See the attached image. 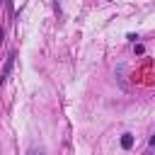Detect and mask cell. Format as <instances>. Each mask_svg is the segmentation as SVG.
I'll return each instance as SVG.
<instances>
[{
    "instance_id": "obj_1",
    "label": "cell",
    "mask_w": 155,
    "mask_h": 155,
    "mask_svg": "<svg viewBox=\"0 0 155 155\" xmlns=\"http://www.w3.org/2000/svg\"><path fill=\"white\" fill-rule=\"evenodd\" d=\"M131 145H133V136H131V133H124V136H121V148L128 150Z\"/></svg>"
},
{
    "instance_id": "obj_4",
    "label": "cell",
    "mask_w": 155,
    "mask_h": 155,
    "mask_svg": "<svg viewBox=\"0 0 155 155\" xmlns=\"http://www.w3.org/2000/svg\"><path fill=\"white\" fill-rule=\"evenodd\" d=\"M145 155H150V153H145Z\"/></svg>"
},
{
    "instance_id": "obj_3",
    "label": "cell",
    "mask_w": 155,
    "mask_h": 155,
    "mask_svg": "<svg viewBox=\"0 0 155 155\" xmlns=\"http://www.w3.org/2000/svg\"><path fill=\"white\" fill-rule=\"evenodd\" d=\"M150 145H155V136H153V138H150Z\"/></svg>"
},
{
    "instance_id": "obj_2",
    "label": "cell",
    "mask_w": 155,
    "mask_h": 155,
    "mask_svg": "<svg viewBox=\"0 0 155 155\" xmlns=\"http://www.w3.org/2000/svg\"><path fill=\"white\" fill-rule=\"evenodd\" d=\"M27 155H44V150H36V148H31V150H29Z\"/></svg>"
}]
</instances>
